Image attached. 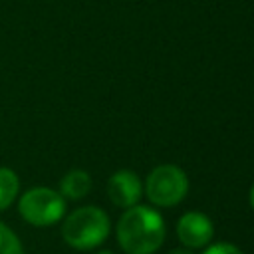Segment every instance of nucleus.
<instances>
[{"instance_id":"423d86ee","label":"nucleus","mask_w":254,"mask_h":254,"mask_svg":"<svg viewBox=\"0 0 254 254\" xmlns=\"http://www.w3.org/2000/svg\"><path fill=\"white\" fill-rule=\"evenodd\" d=\"M141 194H143L141 179L137 177V173L129 169H121L113 173L107 181V196L119 208H129L139 204Z\"/></svg>"},{"instance_id":"0eeeda50","label":"nucleus","mask_w":254,"mask_h":254,"mask_svg":"<svg viewBox=\"0 0 254 254\" xmlns=\"http://www.w3.org/2000/svg\"><path fill=\"white\" fill-rule=\"evenodd\" d=\"M91 190V177L89 173L81 171V169H73L69 173H65L60 181V194L64 198H69V200H79L83 198L87 192Z\"/></svg>"},{"instance_id":"20e7f679","label":"nucleus","mask_w":254,"mask_h":254,"mask_svg":"<svg viewBox=\"0 0 254 254\" xmlns=\"http://www.w3.org/2000/svg\"><path fill=\"white\" fill-rule=\"evenodd\" d=\"M189 190V179L185 171L177 165H159L155 167L145 181V194L155 206H175L179 204Z\"/></svg>"},{"instance_id":"1a4fd4ad","label":"nucleus","mask_w":254,"mask_h":254,"mask_svg":"<svg viewBox=\"0 0 254 254\" xmlns=\"http://www.w3.org/2000/svg\"><path fill=\"white\" fill-rule=\"evenodd\" d=\"M0 254H24L20 238L4 222H0Z\"/></svg>"},{"instance_id":"f03ea898","label":"nucleus","mask_w":254,"mask_h":254,"mask_svg":"<svg viewBox=\"0 0 254 254\" xmlns=\"http://www.w3.org/2000/svg\"><path fill=\"white\" fill-rule=\"evenodd\" d=\"M62 236L75 250H91L109 236V216L99 206H81L65 216Z\"/></svg>"},{"instance_id":"f257e3e1","label":"nucleus","mask_w":254,"mask_h":254,"mask_svg":"<svg viewBox=\"0 0 254 254\" xmlns=\"http://www.w3.org/2000/svg\"><path fill=\"white\" fill-rule=\"evenodd\" d=\"M115 232L127 254H153L165 240V220L153 206L135 204L125 208Z\"/></svg>"},{"instance_id":"9b49d317","label":"nucleus","mask_w":254,"mask_h":254,"mask_svg":"<svg viewBox=\"0 0 254 254\" xmlns=\"http://www.w3.org/2000/svg\"><path fill=\"white\" fill-rule=\"evenodd\" d=\"M169 254H192L190 248H173Z\"/></svg>"},{"instance_id":"7ed1b4c3","label":"nucleus","mask_w":254,"mask_h":254,"mask_svg":"<svg viewBox=\"0 0 254 254\" xmlns=\"http://www.w3.org/2000/svg\"><path fill=\"white\" fill-rule=\"evenodd\" d=\"M20 216L32 226H52L65 214V198L48 187H34L18 200Z\"/></svg>"},{"instance_id":"39448f33","label":"nucleus","mask_w":254,"mask_h":254,"mask_svg":"<svg viewBox=\"0 0 254 254\" xmlns=\"http://www.w3.org/2000/svg\"><path fill=\"white\" fill-rule=\"evenodd\" d=\"M212 234H214L212 220L198 210L185 212L177 222V236L181 244L190 250L208 246V242L212 240Z\"/></svg>"},{"instance_id":"ddd939ff","label":"nucleus","mask_w":254,"mask_h":254,"mask_svg":"<svg viewBox=\"0 0 254 254\" xmlns=\"http://www.w3.org/2000/svg\"><path fill=\"white\" fill-rule=\"evenodd\" d=\"M95 254H113V252H111V250H97Z\"/></svg>"},{"instance_id":"9d476101","label":"nucleus","mask_w":254,"mask_h":254,"mask_svg":"<svg viewBox=\"0 0 254 254\" xmlns=\"http://www.w3.org/2000/svg\"><path fill=\"white\" fill-rule=\"evenodd\" d=\"M202 254H244V252L230 242H216V244L206 246V250Z\"/></svg>"},{"instance_id":"f8f14e48","label":"nucleus","mask_w":254,"mask_h":254,"mask_svg":"<svg viewBox=\"0 0 254 254\" xmlns=\"http://www.w3.org/2000/svg\"><path fill=\"white\" fill-rule=\"evenodd\" d=\"M248 200H250V206L254 208V185L250 187V192H248Z\"/></svg>"},{"instance_id":"6e6552de","label":"nucleus","mask_w":254,"mask_h":254,"mask_svg":"<svg viewBox=\"0 0 254 254\" xmlns=\"http://www.w3.org/2000/svg\"><path fill=\"white\" fill-rule=\"evenodd\" d=\"M18 190H20L18 175L8 167H0V212L14 202V198L18 196Z\"/></svg>"}]
</instances>
